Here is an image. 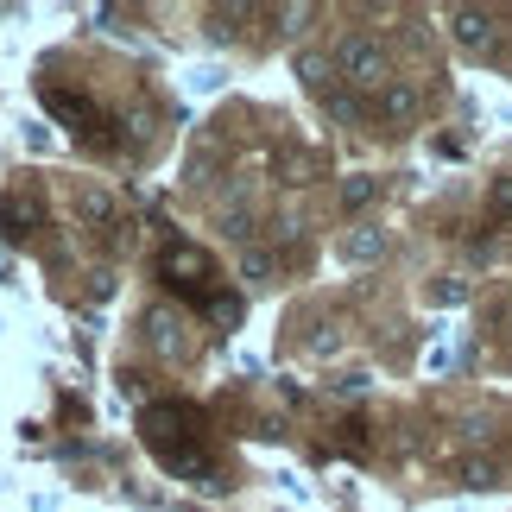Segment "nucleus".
Segmentation results:
<instances>
[{"label":"nucleus","instance_id":"nucleus-1","mask_svg":"<svg viewBox=\"0 0 512 512\" xmlns=\"http://www.w3.org/2000/svg\"><path fill=\"white\" fill-rule=\"evenodd\" d=\"M336 76L348 89H386V51H380V38H342L336 45Z\"/></svg>","mask_w":512,"mask_h":512},{"label":"nucleus","instance_id":"nucleus-2","mask_svg":"<svg viewBox=\"0 0 512 512\" xmlns=\"http://www.w3.org/2000/svg\"><path fill=\"white\" fill-rule=\"evenodd\" d=\"M449 32H456V45H462V51H494L500 19H494V13H481V7H456V13H449Z\"/></svg>","mask_w":512,"mask_h":512},{"label":"nucleus","instance_id":"nucleus-3","mask_svg":"<svg viewBox=\"0 0 512 512\" xmlns=\"http://www.w3.org/2000/svg\"><path fill=\"white\" fill-rule=\"evenodd\" d=\"M165 272H171V279H177V272H184V285H190V291H203V285L215 279L209 253H203V247H190V241H177V247L165 253Z\"/></svg>","mask_w":512,"mask_h":512},{"label":"nucleus","instance_id":"nucleus-4","mask_svg":"<svg viewBox=\"0 0 512 512\" xmlns=\"http://www.w3.org/2000/svg\"><path fill=\"white\" fill-rule=\"evenodd\" d=\"M70 215H76V222H83V228H114V196L108 190H76L70 196Z\"/></svg>","mask_w":512,"mask_h":512},{"label":"nucleus","instance_id":"nucleus-5","mask_svg":"<svg viewBox=\"0 0 512 512\" xmlns=\"http://www.w3.org/2000/svg\"><path fill=\"white\" fill-rule=\"evenodd\" d=\"M336 253H342L348 266H373V260H380V253H386V234H380V228H348Z\"/></svg>","mask_w":512,"mask_h":512},{"label":"nucleus","instance_id":"nucleus-6","mask_svg":"<svg viewBox=\"0 0 512 512\" xmlns=\"http://www.w3.org/2000/svg\"><path fill=\"white\" fill-rule=\"evenodd\" d=\"M146 342L159 354H177V348H184V317H171V310H146Z\"/></svg>","mask_w":512,"mask_h":512},{"label":"nucleus","instance_id":"nucleus-7","mask_svg":"<svg viewBox=\"0 0 512 512\" xmlns=\"http://www.w3.org/2000/svg\"><path fill=\"white\" fill-rule=\"evenodd\" d=\"M373 196H380V177H373V171H348V177H342V209H348V215H361Z\"/></svg>","mask_w":512,"mask_h":512},{"label":"nucleus","instance_id":"nucleus-8","mask_svg":"<svg viewBox=\"0 0 512 512\" xmlns=\"http://www.w3.org/2000/svg\"><path fill=\"white\" fill-rule=\"evenodd\" d=\"M380 114H386V121H411V114H418V89H411V83H386L380 89Z\"/></svg>","mask_w":512,"mask_h":512},{"label":"nucleus","instance_id":"nucleus-9","mask_svg":"<svg viewBox=\"0 0 512 512\" xmlns=\"http://www.w3.org/2000/svg\"><path fill=\"white\" fill-rule=\"evenodd\" d=\"M298 76L310 89H323L329 95V57H317V51H298Z\"/></svg>","mask_w":512,"mask_h":512},{"label":"nucleus","instance_id":"nucleus-10","mask_svg":"<svg viewBox=\"0 0 512 512\" xmlns=\"http://www.w3.org/2000/svg\"><path fill=\"white\" fill-rule=\"evenodd\" d=\"M487 222H512V177H500V184L487 190Z\"/></svg>","mask_w":512,"mask_h":512},{"label":"nucleus","instance_id":"nucleus-11","mask_svg":"<svg viewBox=\"0 0 512 512\" xmlns=\"http://www.w3.org/2000/svg\"><path fill=\"white\" fill-rule=\"evenodd\" d=\"M266 272H272V260H266V253H241V279H247V285H260Z\"/></svg>","mask_w":512,"mask_h":512},{"label":"nucleus","instance_id":"nucleus-12","mask_svg":"<svg viewBox=\"0 0 512 512\" xmlns=\"http://www.w3.org/2000/svg\"><path fill=\"white\" fill-rule=\"evenodd\" d=\"M462 481H468V487H494L500 475H494V462H468V468H462Z\"/></svg>","mask_w":512,"mask_h":512},{"label":"nucleus","instance_id":"nucleus-13","mask_svg":"<svg viewBox=\"0 0 512 512\" xmlns=\"http://www.w3.org/2000/svg\"><path fill=\"white\" fill-rule=\"evenodd\" d=\"M228 234H234V241H247V234H253V215L234 209V215H228Z\"/></svg>","mask_w":512,"mask_h":512},{"label":"nucleus","instance_id":"nucleus-14","mask_svg":"<svg viewBox=\"0 0 512 512\" xmlns=\"http://www.w3.org/2000/svg\"><path fill=\"white\" fill-rule=\"evenodd\" d=\"M462 291H468L462 279H443V285H437V304H462Z\"/></svg>","mask_w":512,"mask_h":512}]
</instances>
